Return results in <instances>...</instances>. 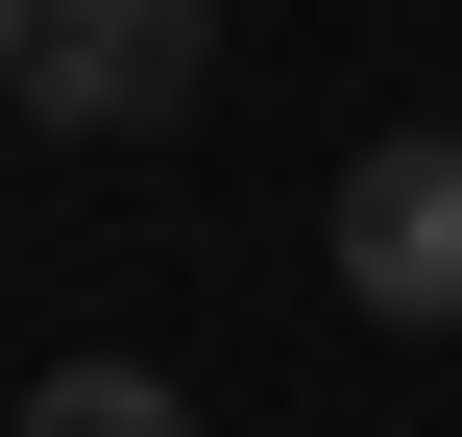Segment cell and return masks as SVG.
<instances>
[{
  "label": "cell",
  "mask_w": 462,
  "mask_h": 437,
  "mask_svg": "<svg viewBox=\"0 0 462 437\" xmlns=\"http://www.w3.org/2000/svg\"><path fill=\"white\" fill-rule=\"evenodd\" d=\"M219 73V0H24V122L122 146V122H195Z\"/></svg>",
  "instance_id": "cell-1"
},
{
  "label": "cell",
  "mask_w": 462,
  "mask_h": 437,
  "mask_svg": "<svg viewBox=\"0 0 462 437\" xmlns=\"http://www.w3.org/2000/svg\"><path fill=\"white\" fill-rule=\"evenodd\" d=\"M0 97H24V0H0Z\"/></svg>",
  "instance_id": "cell-4"
},
{
  "label": "cell",
  "mask_w": 462,
  "mask_h": 437,
  "mask_svg": "<svg viewBox=\"0 0 462 437\" xmlns=\"http://www.w3.org/2000/svg\"><path fill=\"white\" fill-rule=\"evenodd\" d=\"M0 437H195V414H171V365H49Z\"/></svg>",
  "instance_id": "cell-3"
},
{
  "label": "cell",
  "mask_w": 462,
  "mask_h": 437,
  "mask_svg": "<svg viewBox=\"0 0 462 437\" xmlns=\"http://www.w3.org/2000/svg\"><path fill=\"white\" fill-rule=\"evenodd\" d=\"M341 292L390 316V341H439L462 316V122H390V146H341Z\"/></svg>",
  "instance_id": "cell-2"
}]
</instances>
